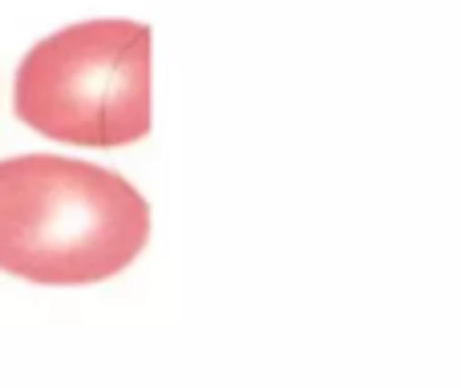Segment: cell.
<instances>
[{"label":"cell","instance_id":"2","mask_svg":"<svg viewBox=\"0 0 461 388\" xmlns=\"http://www.w3.org/2000/svg\"><path fill=\"white\" fill-rule=\"evenodd\" d=\"M16 118L73 146H126L150 134V29L81 21L24 53Z\"/></svg>","mask_w":461,"mask_h":388},{"label":"cell","instance_id":"1","mask_svg":"<svg viewBox=\"0 0 461 388\" xmlns=\"http://www.w3.org/2000/svg\"><path fill=\"white\" fill-rule=\"evenodd\" d=\"M150 239V206L94 162L21 154L0 162V271L81 287L126 271Z\"/></svg>","mask_w":461,"mask_h":388}]
</instances>
